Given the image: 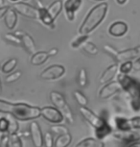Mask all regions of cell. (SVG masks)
Listing matches in <instances>:
<instances>
[{"instance_id":"obj_29","label":"cell","mask_w":140,"mask_h":147,"mask_svg":"<svg viewBox=\"0 0 140 147\" xmlns=\"http://www.w3.org/2000/svg\"><path fill=\"white\" fill-rule=\"evenodd\" d=\"M10 145L11 147H23V143L21 141V138L16 133L10 134Z\"/></svg>"},{"instance_id":"obj_42","label":"cell","mask_w":140,"mask_h":147,"mask_svg":"<svg viewBox=\"0 0 140 147\" xmlns=\"http://www.w3.org/2000/svg\"><path fill=\"white\" fill-rule=\"evenodd\" d=\"M8 9H9V7H7V6L0 7V19H1L2 18H4L5 15H6Z\"/></svg>"},{"instance_id":"obj_2","label":"cell","mask_w":140,"mask_h":147,"mask_svg":"<svg viewBox=\"0 0 140 147\" xmlns=\"http://www.w3.org/2000/svg\"><path fill=\"white\" fill-rule=\"evenodd\" d=\"M118 82L121 84L122 90H124L131 97V105L134 112L140 111V83L131 78L127 74H120L118 76Z\"/></svg>"},{"instance_id":"obj_23","label":"cell","mask_w":140,"mask_h":147,"mask_svg":"<svg viewBox=\"0 0 140 147\" xmlns=\"http://www.w3.org/2000/svg\"><path fill=\"white\" fill-rule=\"evenodd\" d=\"M114 122L117 130H119V131H131L130 119L125 117H116Z\"/></svg>"},{"instance_id":"obj_34","label":"cell","mask_w":140,"mask_h":147,"mask_svg":"<svg viewBox=\"0 0 140 147\" xmlns=\"http://www.w3.org/2000/svg\"><path fill=\"white\" fill-rule=\"evenodd\" d=\"M51 131L53 132L54 134H56L58 136L64 135V134H67V133H69L67 127H65L64 125H54V126H51Z\"/></svg>"},{"instance_id":"obj_30","label":"cell","mask_w":140,"mask_h":147,"mask_svg":"<svg viewBox=\"0 0 140 147\" xmlns=\"http://www.w3.org/2000/svg\"><path fill=\"white\" fill-rule=\"evenodd\" d=\"M78 82L81 88H84L87 85V73L86 68H81L78 75Z\"/></svg>"},{"instance_id":"obj_13","label":"cell","mask_w":140,"mask_h":147,"mask_svg":"<svg viewBox=\"0 0 140 147\" xmlns=\"http://www.w3.org/2000/svg\"><path fill=\"white\" fill-rule=\"evenodd\" d=\"M113 137L116 140H119L121 141H125V142L131 143L135 142V141H140V135L138 133L131 132V131H116L114 132Z\"/></svg>"},{"instance_id":"obj_24","label":"cell","mask_w":140,"mask_h":147,"mask_svg":"<svg viewBox=\"0 0 140 147\" xmlns=\"http://www.w3.org/2000/svg\"><path fill=\"white\" fill-rule=\"evenodd\" d=\"M71 141H72V137L69 133L61 135L55 141V147H67L70 145Z\"/></svg>"},{"instance_id":"obj_22","label":"cell","mask_w":140,"mask_h":147,"mask_svg":"<svg viewBox=\"0 0 140 147\" xmlns=\"http://www.w3.org/2000/svg\"><path fill=\"white\" fill-rule=\"evenodd\" d=\"M111 133H112V129H111V127L107 123V121L101 127L95 129L96 137H97L98 140H104L105 138H107L109 135H111Z\"/></svg>"},{"instance_id":"obj_33","label":"cell","mask_w":140,"mask_h":147,"mask_svg":"<svg viewBox=\"0 0 140 147\" xmlns=\"http://www.w3.org/2000/svg\"><path fill=\"white\" fill-rule=\"evenodd\" d=\"M133 68V63L131 61H126V62H123L122 65H120L119 71L122 74H128L129 72L131 71Z\"/></svg>"},{"instance_id":"obj_45","label":"cell","mask_w":140,"mask_h":147,"mask_svg":"<svg viewBox=\"0 0 140 147\" xmlns=\"http://www.w3.org/2000/svg\"><path fill=\"white\" fill-rule=\"evenodd\" d=\"M126 147H140V141H135V142L129 143Z\"/></svg>"},{"instance_id":"obj_51","label":"cell","mask_w":140,"mask_h":147,"mask_svg":"<svg viewBox=\"0 0 140 147\" xmlns=\"http://www.w3.org/2000/svg\"><path fill=\"white\" fill-rule=\"evenodd\" d=\"M11 1H13V2H16V1H18V0H11Z\"/></svg>"},{"instance_id":"obj_14","label":"cell","mask_w":140,"mask_h":147,"mask_svg":"<svg viewBox=\"0 0 140 147\" xmlns=\"http://www.w3.org/2000/svg\"><path fill=\"white\" fill-rule=\"evenodd\" d=\"M137 57H140V46L120 51L119 53H118L116 62L131 61L133 59H135V58H137Z\"/></svg>"},{"instance_id":"obj_44","label":"cell","mask_w":140,"mask_h":147,"mask_svg":"<svg viewBox=\"0 0 140 147\" xmlns=\"http://www.w3.org/2000/svg\"><path fill=\"white\" fill-rule=\"evenodd\" d=\"M133 69L137 71H140V57L133 63Z\"/></svg>"},{"instance_id":"obj_39","label":"cell","mask_w":140,"mask_h":147,"mask_svg":"<svg viewBox=\"0 0 140 147\" xmlns=\"http://www.w3.org/2000/svg\"><path fill=\"white\" fill-rule=\"evenodd\" d=\"M130 124L131 130H139L140 129V116H134L130 118Z\"/></svg>"},{"instance_id":"obj_1","label":"cell","mask_w":140,"mask_h":147,"mask_svg":"<svg viewBox=\"0 0 140 147\" xmlns=\"http://www.w3.org/2000/svg\"><path fill=\"white\" fill-rule=\"evenodd\" d=\"M108 3H100L89 11L79 28L80 35H89L100 25L108 13Z\"/></svg>"},{"instance_id":"obj_26","label":"cell","mask_w":140,"mask_h":147,"mask_svg":"<svg viewBox=\"0 0 140 147\" xmlns=\"http://www.w3.org/2000/svg\"><path fill=\"white\" fill-rule=\"evenodd\" d=\"M17 65V59L15 58H13V59H10L9 61H7L6 63H4V65H2L1 67V70L3 73H11L15 70V68L16 67Z\"/></svg>"},{"instance_id":"obj_48","label":"cell","mask_w":140,"mask_h":147,"mask_svg":"<svg viewBox=\"0 0 140 147\" xmlns=\"http://www.w3.org/2000/svg\"><path fill=\"white\" fill-rule=\"evenodd\" d=\"M4 4H5L4 0H0V7H3V6H4Z\"/></svg>"},{"instance_id":"obj_5","label":"cell","mask_w":140,"mask_h":147,"mask_svg":"<svg viewBox=\"0 0 140 147\" xmlns=\"http://www.w3.org/2000/svg\"><path fill=\"white\" fill-rule=\"evenodd\" d=\"M13 8L15 10L16 13L23 16L31 19H40L38 8H36L32 5L24 3V2H16V3H13Z\"/></svg>"},{"instance_id":"obj_9","label":"cell","mask_w":140,"mask_h":147,"mask_svg":"<svg viewBox=\"0 0 140 147\" xmlns=\"http://www.w3.org/2000/svg\"><path fill=\"white\" fill-rule=\"evenodd\" d=\"M122 90V86L118 81L109 82L106 84L99 91V97L101 99H108L112 95L116 94Z\"/></svg>"},{"instance_id":"obj_52","label":"cell","mask_w":140,"mask_h":147,"mask_svg":"<svg viewBox=\"0 0 140 147\" xmlns=\"http://www.w3.org/2000/svg\"><path fill=\"white\" fill-rule=\"evenodd\" d=\"M24 1H27V0H24Z\"/></svg>"},{"instance_id":"obj_7","label":"cell","mask_w":140,"mask_h":147,"mask_svg":"<svg viewBox=\"0 0 140 147\" xmlns=\"http://www.w3.org/2000/svg\"><path fill=\"white\" fill-rule=\"evenodd\" d=\"M65 72L64 66L61 65H53L45 68L40 74V78L43 80H57L64 75Z\"/></svg>"},{"instance_id":"obj_4","label":"cell","mask_w":140,"mask_h":147,"mask_svg":"<svg viewBox=\"0 0 140 147\" xmlns=\"http://www.w3.org/2000/svg\"><path fill=\"white\" fill-rule=\"evenodd\" d=\"M50 100L53 103V105L60 111L64 117L66 119L68 123H74V115L71 111L69 105L67 104L65 100L64 96L62 93L58 92V91H51L50 93Z\"/></svg>"},{"instance_id":"obj_11","label":"cell","mask_w":140,"mask_h":147,"mask_svg":"<svg viewBox=\"0 0 140 147\" xmlns=\"http://www.w3.org/2000/svg\"><path fill=\"white\" fill-rule=\"evenodd\" d=\"M15 34L20 38L23 47L26 49V51L28 52L29 54L33 55L37 52V46H36L35 41L31 36L28 35L25 32H22V31H17V32H15Z\"/></svg>"},{"instance_id":"obj_21","label":"cell","mask_w":140,"mask_h":147,"mask_svg":"<svg viewBox=\"0 0 140 147\" xmlns=\"http://www.w3.org/2000/svg\"><path fill=\"white\" fill-rule=\"evenodd\" d=\"M62 6H64V5H62V0H56V1H54L53 3H51L49 5V7L47 8V11L54 20L58 18V16L61 13L62 10Z\"/></svg>"},{"instance_id":"obj_12","label":"cell","mask_w":140,"mask_h":147,"mask_svg":"<svg viewBox=\"0 0 140 147\" xmlns=\"http://www.w3.org/2000/svg\"><path fill=\"white\" fill-rule=\"evenodd\" d=\"M30 134L32 141L36 147H42L43 145V135L38 122L33 121L30 124Z\"/></svg>"},{"instance_id":"obj_40","label":"cell","mask_w":140,"mask_h":147,"mask_svg":"<svg viewBox=\"0 0 140 147\" xmlns=\"http://www.w3.org/2000/svg\"><path fill=\"white\" fill-rule=\"evenodd\" d=\"M8 129H9V122L8 119L5 117L0 118V132L3 134V133H8Z\"/></svg>"},{"instance_id":"obj_47","label":"cell","mask_w":140,"mask_h":147,"mask_svg":"<svg viewBox=\"0 0 140 147\" xmlns=\"http://www.w3.org/2000/svg\"><path fill=\"white\" fill-rule=\"evenodd\" d=\"M116 2L119 5H123V4H125L126 2H127V0H116Z\"/></svg>"},{"instance_id":"obj_27","label":"cell","mask_w":140,"mask_h":147,"mask_svg":"<svg viewBox=\"0 0 140 147\" xmlns=\"http://www.w3.org/2000/svg\"><path fill=\"white\" fill-rule=\"evenodd\" d=\"M82 49H83L86 53H87L88 55H91V56H95L99 52L97 46L93 42H91V41H86V42H84L83 45H82Z\"/></svg>"},{"instance_id":"obj_36","label":"cell","mask_w":140,"mask_h":147,"mask_svg":"<svg viewBox=\"0 0 140 147\" xmlns=\"http://www.w3.org/2000/svg\"><path fill=\"white\" fill-rule=\"evenodd\" d=\"M12 103L10 102H6L4 100H0V113H10L11 108H12Z\"/></svg>"},{"instance_id":"obj_18","label":"cell","mask_w":140,"mask_h":147,"mask_svg":"<svg viewBox=\"0 0 140 147\" xmlns=\"http://www.w3.org/2000/svg\"><path fill=\"white\" fill-rule=\"evenodd\" d=\"M48 58H49L48 52L38 51L35 54L32 55L30 62H31V65H42L48 60Z\"/></svg>"},{"instance_id":"obj_37","label":"cell","mask_w":140,"mask_h":147,"mask_svg":"<svg viewBox=\"0 0 140 147\" xmlns=\"http://www.w3.org/2000/svg\"><path fill=\"white\" fill-rule=\"evenodd\" d=\"M21 75H22V72L21 71H15L13 73H11L9 76H7L5 81H6V83H13L20 78Z\"/></svg>"},{"instance_id":"obj_8","label":"cell","mask_w":140,"mask_h":147,"mask_svg":"<svg viewBox=\"0 0 140 147\" xmlns=\"http://www.w3.org/2000/svg\"><path fill=\"white\" fill-rule=\"evenodd\" d=\"M80 113L81 115L84 116V118L88 122L91 126H93L94 128H99L103 125L106 122L105 119H103L102 117L98 116L97 115H95L91 110H89L86 107H80Z\"/></svg>"},{"instance_id":"obj_17","label":"cell","mask_w":140,"mask_h":147,"mask_svg":"<svg viewBox=\"0 0 140 147\" xmlns=\"http://www.w3.org/2000/svg\"><path fill=\"white\" fill-rule=\"evenodd\" d=\"M4 21L5 25L8 29L13 30L16 25L17 22V13L15 12V10L13 8H9L6 13V15L4 16Z\"/></svg>"},{"instance_id":"obj_20","label":"cell","mask_w":140,"mask_h":147,"mask_svg":"<svg viewBox=\"0 0 140 147\" xmlns=\"http://www.w3.org/2000/svg\"><path fill=\"white\" fill-rule=\"evenodd\" d=\"M38 16H40V20L46 26H53L54 27V19L52 18L50 13H48L47 9L45 7L38 8Z\"/></svg>"},{"instance_id":"obj_25","label":"cell","mask_w":140,"mask_h":147,"mask_svg":"<svg viewBox=\"0 0 140 147\" xmlns=\"http://www.w3.org/2000/svg\"><path fill=\"white\" fill-rule=\"evenodd\" d=\"M6 118L8 119V122H9V129H8V134H13V133H16L18 130V123L16 118L13 116L12 113H7Z\"/></svg>"},{"instance_id":"obj_43","label":"cell","mask_w":140,"mask_h":147,"mask_svg":"<svg viewBox=\"0 0 140 147\" xmlns=\"http://www.w3.org/2000/svg\"><path fill=\"white\" fill-rule=\"evenodd\" d=\"M59 53V49L58 48H51L50 50L48 51V55L49 57H54Z\"/></svg>"},{"instance_id":"obj_50","label":"cell","mask_w":140,"mask_h":147,"mask_svg":"<svg viewBox=\"0 0 140 147\" xmlns=\"http://www.w3.org/2000/svg\"><path fill=\"white\" fill-rule=\"evenodd\" d=\"M94 1H98V2H103V1H105V0H94Z\"/></svg>"},{"instance_id":"obj_15","label":"cell","mask_w":140,"mask_h":147,"mask_svg":"<svg viewBox=\"0 0 140 147\" xmlns=\"http://www.w3.org/2000/svg\"><path fill=\"white\" fill-rule=\"evenodd\" d=\"M128 32V25L123 21H116L109 28V33L113 37H122Z\"/></svg>"},{"instance_id":"obj_16","label":"cell","mask_w":140,"mask_h":147,"mask_svg":"<svg viewBox=\"0 0 140 147\" xmlns=\"http://www.w3.org/2000/svg\"><path fill=\"white\" fill-rule=\"evenodd\" d=\"M117 72H118V65L116 63H113V65H109V67L103 72L100 79H99L100 84H107V83L111 82V80L116 76Z\"/></svg>"},{"instance_id":"obj_32","label":"cell","mask_w":140,"mask_h":147,"mask_svg":"<svg viewBox=\"0 0 140 147\" xmlns=\"http://www.w3.org/2000/svg\"><path fill=\"white\" fill-rule=\"evenodd\" d=\"M4 38L9 42L15 44V45H22V42H21V40L18 36H16L15 34H12V33H9V34H6L4 36Z\"/></svg>"},{"instance_id":"obj_6","label":"cell","mask_w":140,"mask_h":147,"mask_svg":"<svg viewBox=\"0 0 140 147\" xmlns=\"http://www.w3.org/2000/svg\"><path fill=\"white\" fill-rule=\"evenodd\" d=\"M40 115L43 118L54 124H59L64 121V115L56 107H43L40 110Z\"/></svg>"},{"instance_id":"obj_28","label":"cell","mask_w":140,"mask_h":147,"mask_svg":"<svg viewBox=\"0 0 140 147\" xmlns=\"http://www.w3.org/2000/svg\"><path fill=\"white\" fill-rule=\"evenodd\" d=\"M89 38V36L88 35H80L79 37H77L76 38H74V40L71 41V47L74 49L76 48H79V47H82V45L86 42L87 40H88Z\"/></svg>"},{"instance_id":"obj_49","label":"cell","mask_w":140,"mask_h":147,"mask_svg":"<svg viewBox=\"0 0 140 147\" xmlns=\"http://www.w3.org/2000/svg\"><path fill=\"white\" fill-rule=\"evenodd\" d=\"M1 92H2V86H1V81H0V95H1Z\"/></svg>"},{"instance_id":"obj_19","label":"cell","mask_w":140,"mask_h":147,"mask_svg":"<svg viewBox=\"0 0 140 147\" xmlns=\"http://www.w3.org/2000/svg\"><path fill=\"white\" fill-rule=\"evenodd\" d=\"M75 147H105V143L98 138H87L80 141Z\"/></svg>"},{"instance_id":"obj_35","label":"cell","mask_w":140,"mask_h":147,"mask_svg":"<svg viewBox=\"0 0 140 147\" xmlns=\"http://www.w3.org/2000/svg\"><path fill=\"white\" fill-rule=\"evenodd\" d=\"M103 48H104V51H105L108 55H109L112 59L115 60V61L117 60V56H118V53H119V52H118L116 49L113 48V47L111 46V45H109V44L104 45Z\"/></svg>"},{"instance_id":"obj_38","label":"cell","mask_w":140,"mask_h":147,"mask_svg":"<svg viewBox=\"0 0 140 147\" xmlns=\"http://www.w3.org/2000/svg\"><path fill=\"white\" fill-rule=\"evenodd\" d=\"M43 144L46 147H53V136L50 132L45 133V135L43 136Z\"/></svg>"},{"instance_id":"obj_10","label":"cell","mask_w":140,"mask_h":147,"mask_svg":"<svg viewBox=\"0 0 140 147\" xmlns=\"http://www.w3.org/2000/svg\"><path fill=\"white\" fill-rule=\"evenodd\" d=\"M83 0H66L64 2V11L66 18L69 21H73L75 19V15L77 11L80 9Z\"/></svg>"},{"instance_id":"obj_41","label":"cell","mask_w":140,"mask_h":147,"mask_svg":"<svg viewBox=\"0 0 140 147\" xmlns=\"http://www.w3.org/2000/svg\"><path fill=\"white\" fill-rule=\"evenodd\" d=\"M10 145V136L8 133H3L0 138V147H9Z\"/></svg>"},{"instance_id":"obj_31","label":"cell","mask_w":140,"mask_h":147,"mask_svg":"<svg viewBox=\"0 0 140 147\" xmlns=\"http://www.w3.org/2000/svg\"><path fill=\"white\" fill-rule=\"evenodd\" d=\"M74 96H75V98H76V101L78 102L81 107H86L87 105V102H88L87 101V98L86 97V95H84L80 90L74 91Z\"/></svg>"},{"instance_id":"obj_46","label":"cell","mask_w":140,"mask_h":147,"mask_svg":"<svg viewBox=\"0 0 140 147\" xmlns=\"http://www.w3.org/2000/svg\"><path fill=\"white\" fill-rule=\"evenodd\" d=\"M35 1V3L37 4V6L38 8H43L44 6H43V4H42V0H34Z\"/></svg>"},{"instance_id":"obj_3","label":"cell","mask_w":140,"mask_h":147,"mask_svg":"<svg viewBox=\"0 0 140 147\" xmlns=\"http://www.w3.org/2000/svg\"><path fill=\"white\" fill-rule=\"evenodd\" d=\"M40 110L38 107H33L24 103L13 104L11 108V113L18 120H30L40 117Z\"/></svg>"}]
</instances>
